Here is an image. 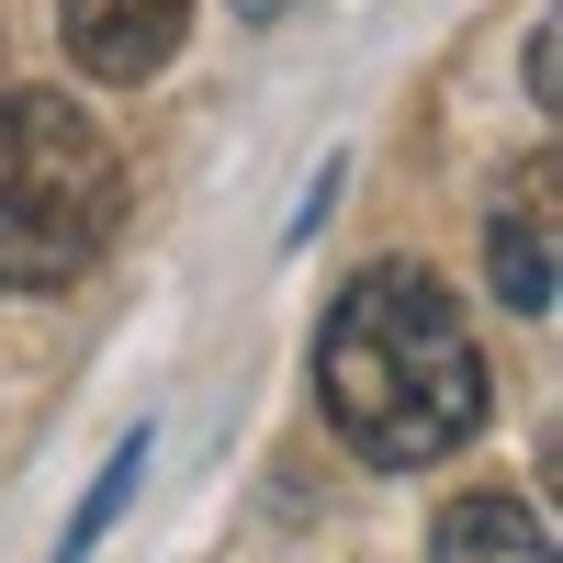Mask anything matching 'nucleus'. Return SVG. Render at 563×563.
Returning a JSON list of instances; mask_svg holds the SVG:
<instances>
[{
    "label": "nucleus",
    "mask_w": 563,
    "mask_h": 563,
    "mask_svg": "<svg viewBox=\"0 0 563 563\" xmlns=\"http://www.w3.org/2000/svg\"><path fill=\"white\" fill-rule=\"evenodd\" d=\"M316 406L372 474H429L485 429V350L451 282L417 260H372L316 339Z\"/></svg>",
    "instance_id": "nucleus-1"
},
{
    "label": "nucleus",
    "mask_w": 563,
    "mask_h": 563,
    "mask_svg": "<svg viewBox=\"0 0 563 563\" xmlns=\"http://www.w3.org/2000/svg\"><path fill=\"white\" fill-rule=\"evenodd\" d=\"M124 225V147L68 90H0V294H57Z\"/></svg>",
    "instance_id": "nucleus-2"
},
{
    "label": "nucleus",
    "mask_w": 563,
    "mask_h": 563,
    "mask_svg": "<svg viewBox=\"0 0 563 563\" xmlns=\"http://www.w3.org/2000/svg\"><path fill=\"white\" fill-rule=\"evenodd\" d=\"M57 34H68L79 79L147 90V79L180 57V34H192V0H57Z\"/></svg>",
    "instance_id": "nucleus-3"
},
{
    "label": "nucleus",
    "mask_w": 563,
    "mask_h": 563,
    "mask_svg": "<svg viewBox=\"0 0 563 563\" xmlns=\"http://www.w3.org/2000/svg\"><path fill=\"white\" fill-rule=\"evenodd\" d=\"M429 563H552V530H541L530 496L474 485V496H451L429 519Z\"/></svg>",
    "instance_id": "nucleus-4"
},
{
    "label": "nucleus",
    "mask_w": 563,
    "mask_h": 563,
    "mask_svg": "<svg viewBox=\"0 0 563 563\" xmlns=\"http://www.w3.org/2000/svg\"><path fill=\"white\" fill-rule=\"evenodd\" d=\"M485 260H496V294H507V316H552V169L530 180V203H507L496 214V238H485Z\"/></svg>",
    "instance_id": "nucleus-5"
},
{
    "label": "nucleus",
    "mask_w": 563,
    "mask_h": 563,
    "mask_svg": "<svg viewBox=\"0 0 563 563\" xmlns=\"http://www.w3.org/2000/svg\"><path fill=\"white\" fill-rule=\"evenodd\" d=\"M135 485H147V429H135L113 462H102V474H90V496H79V519H68V541H57V563H90V552H102V530L124 519V496Z\"/></svg>",
    "instance_id": "nucleus-6"
},
{
    "label": "nucleus",
    "mask_w": 563,
    "mask_h": 563,
    "mask_svg": "<svg viewBox=\"0 0 563 563\" xmlns=\"http://www.w3.org/2000/svg\"><path fill=\"white\" fill-rule=\"evenodd\" d=\"M530 102L552 113V23H530Z\"/></svg>",
    "instance_id": "nucleus-7"
},
{
    "label": "nucleus",
    "mask_w": 563,
    "mask_h": 563,
    "mask_svg": "<svg viewBox=\"0 0 563 563\" xmlns=\"http://www.w3.org/2000/svg\"><path fill=\"white\" fill-rule=\"evenodd\" d=\"M238 12H249V23H271V12H282V0H238Z\"/></svg>",
    "instance_id": "nucleus-8"
}]
</instances>
